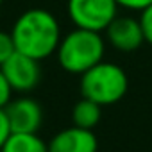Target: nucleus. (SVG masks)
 <instances>
[{
	"label": "nucleus",
	"mask_w": 152,
	"mask_h": 152,
	"mask_svg": "<svg viewBox=\"0 0 152 152\" xmlns=\"http://www.w3.org/2000/svg\"><path fill=\"white\" fill-rule=\"evenodd\" d=\"M11 38L16 52L36 61L52 56L61 41V29L56 16L45 9H29L18 16L13 25Z\"/></svg>",
	"instance_id": "f257e3e1"
},
{
	"label": "nucleus",
	"mask_w": 152,
	"mask_h": 152,
	"mask_svg": "<svg viewBox=\"0 0 152 152\" xmlns=\"http://www.w3.org/2000/svg\"><path fill=\"white\" fill-rule=\"evenodd\" d=\"M106 43L100 32L77 29L68 32L57 47V59L63 70L83 75L91 66L99 64L104 57Z\"/></svg>",
	"instance_id": "f03ea898"
},
{
	"label": "nucleus",
	"mask_w": 152,
	"mask_h": 152,
	"mask_svg": "<svg viewBox=\"0 0 152 152\" xmlns=\"http://www.w3.org/2000/svg\"><path fill=\"white\" fill-rule=\"evenodd\" d=\"M129 88L127 73L122 66L100 61L81 75L83 99L93 100L99 106H111L124 99Z\"/></svg>",
	"instance_id": "7ed1b4c3"
},
{
	"label": "nucleus",
	"mask_w": 152,
	"mask_h": 152,
	"mask_svg": "<svg viewBox=\"0 0 152 152\" xmlns=\"http://www.w3.org/2000/svg\"><path fill=\"white\" fill-rule=\"evenodd\" d=\"M68 16L77 29L102 32L118 16L115 0H68Z\"/></svg>",
	"instance_id": "20e7f679"
},
{
	"label": "nucleus",
	"mask_w": 152,
	"mask_h": 152,
	"mask_svg": "<svg viewBox=\"0 0 152 152\" xmlns=\"http://www.w3.org/2000/svg\"><path fill=\"white\" fill-rule=\"evenodd\" d=\"M0 70L4 72L7 83L11 84L13 91H31L34 90L39 81H41V70H39V61L16 52L0 66Z\"/></svg>",
	"instance_id": "39448f33"
},
{
	"label": "nucleus",
	"mask_w": 152,
	"mask_h": 152,
	"mask_svg": "<svg viewBox=\"0 0 152 152\" xmlns=\"http://www.w3.org/2000/svg\"><path fill=\"white\" fill-rule=\"evenodd\" d=\"M4 113L7 116L11 132H38L43 124L41 106L29 97L11 100L4 107Z\"/></svg>",
	"instance_id": "423d86ee"
},
{
	"label": "nucleus",
	"mask_w": 152,
	"mask_h": 152,
	"mask_svg": "<svg viewBox=\"0 0 152 152\" xmlns=\"http://www.w3.org/2000/svg\"><path fill=\"white\" fill-rule=\"evenodd\" d=\"M106 36H107V41L116 50H122V52H132L140 48L145 41L140 20L131 16H116L106 27Z\"/></svg>",
	"instance_id": "0eeeda50"
},
{
	"label": "nucleus",
	"mask_w": 152,
	"mask_h": 152,
	"mask_svg": "<svg viewBox=\"0 0 152 152\" xmlns=\"http://www.w3.org/2000/svg\"><path fill=\"white\" fill-rule=\"evenodd\" d=\"M99 141L93 131L81 127H68L59 131L48 141V152H97Z\"/></svg>",
	"instance_id": "6e6552de"
},
{
	"label": "nucleus",
	"mask_w": 152,
	"mask_h": 152,
	"mask_svg": "<svg viewBox=\"0 0 152 152\" xmlns=\"http://www.w3.org/2000/svg\"><path fill=\"white\" fill-rule=\"evenodd\" d=\"M0 152H48V143L38 132H11Z\"/></svg>",
	"instance_id": "1a4fd4ad"
},
{
	"label": "nucleus",
	"mask_w": 152,
	"mask_h": 152,
	"mask_svg": "<svg viewBox=\"0 0 152 152\" xmlns=\"http://www.w3.org/2000/svg\"><path fill=\"white\" fill-rule=\"evenodd\" d=\"M102 116V106L95 104L93 100L88 99H81L77 104L73 106L72 109V120L75 127H81V129H93Z\"/></svg>",
	"instance_id": "9d476101"
},
{
	"label": "nucleus",
	"mask_w": 152,
	"mask_h": 152,
	"mask_svg": "<svg viewBox=\"0 0 152 152\" xmlns=\"http://www.w3.org/2000/svg\"><path fill=\"white\" fill-rule=\"evenodd\" d=\"M15 41L11 38V32H2L0 31V66H2L13 54H15Z\"/></svg>",
	"instance_id": "9b49d317"
},
{
	"label": "nucleus",
	"mask_w": 152,
	"mask_h": 152,
	"mask_svg": "<svg viewBox=\"0 0 152 152\" xmlns=\"http://www.w3.org/2000/svg\"><path fill=\"white\" fill-rule=\"evenodd\" d=\"M138 20H140L141 31H143V38H145V41L152 45V4L141 11V16H140Z\"/></svg>",
	"instance_id": "f8f14e48"
},
{
	"label": "nucleus",
	"mask_w": 152,
	"mask_h": 152,
	"mask_svg": "<svg viewBox=\"0 0 152 152\" xmlns=\"http://www.w3.org/2000/svg\"><path fill=\"white\" fill-rule=\"evenodd\" d=\"M11 95H13V88L7 83L4 72L0 70V109H4L11 102Z\"/></svg>",
	"instance_id": "ddd939ff"
},
{
	"label": "nucleus",
	"mask_w": 152,
	"mask_h": 152,
	"mask_svg": "<svg viewBox=\"0 0 152 152\" xmlns=\"http://www.w3.org/2000/svg\"><path fill=\"white\" fill-rule=\"evenodd\" d=\"M115 2L125 9H132V11H143L145 7H148L152 4V0H115Z\"/></svg>",
	"instance_id": "4468645a"
},
{
	"label": "nucleus",
	"mask_w": 152,
	"mask_h": 152,
	"mask_svg": "<svg viewBox=\"0 0 152 152\" xmlns=\"http://www.w3.org/2000/svg\"><path fill=\"white\" fill-rule=\"evenodd\" d=\"M9 134H11V129H9V124H7V116H6L4 109H0V148H2V145L9 138Z\"/></svg>",
	"instance_id": "2eb2a0df"
},
{
	"label": "nucleus",
	"mask_w": 152,
	"mask_h": 152,
	"mask_svg": "<svg viewBox=\"0 0 152 152\" xmlns=\"http://www.w3.org/2000/svg\"><path fill=\"white\" fill-rule=\"evenodd\" d=\"M0 6H2V0H0Z\"/></svg>",
	"instance_id": "dca6fc26"
}]
</instances>
